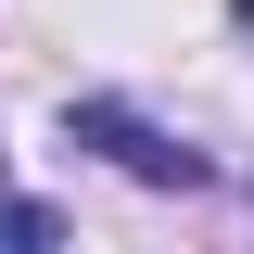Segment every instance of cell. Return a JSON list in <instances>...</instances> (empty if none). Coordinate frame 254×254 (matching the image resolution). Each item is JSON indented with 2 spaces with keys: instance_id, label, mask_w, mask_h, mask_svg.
Listing matches in <instances>:
<instances>
[{
  "instance_id": "1",
  "label": "cell",
  "mask_w": 254,
  "mask_h": 254,
  "mask_svg": "<svg viewBox=\"0 0 254 254\" xmlns=\"http://www.w3.org/2000/svg\"><path fill=\"white\" fill-rule=\"evenodd\" d=\"M64 140H76V153H102V165H127L140 190H203V178H216L190 140H165V127L127 115V102H64Z\"/></svg>"
},
{
  "instance_id": "2",
  "label": "cell",
  "mask_w": 254,
  "mask_h": 254,
  "mask_svg": "<svg viewBox=\"0 0 254 254\" xmlns=\"http://www.w3.org/2000/svg\"><path fill=\"white\" fill-rule=\"evenodd\" d=\"M0 242H13V254H51V242H64V216H51V203H13V190H0Z\"/></svg>"
},
{
  "instance_id": "3",
  "label": "cell",
  "mask_w": 254,
  "mask_h": 254,
  "mask_svg": "<svg viewBox=\"0 0 254 254\" xmlns=\"http://www.w3.org/2000/svg\"><path fill=\"white\" fill-rule=\"evenodd\" d=\"M242 38H254V0H242Z\"/></svg>"
}]
</instances>
